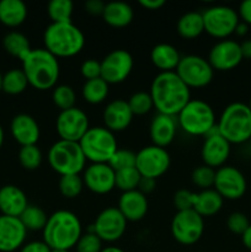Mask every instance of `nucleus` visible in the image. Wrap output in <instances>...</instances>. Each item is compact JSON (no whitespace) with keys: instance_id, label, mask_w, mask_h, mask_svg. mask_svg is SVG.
<instances>
[{"instance_id":"nucleus-21","label":"nucleus","mask_w":251,"mask_h":252,"mask_svg":"<svg viewBox=\"0 0 251 252\" xmlns=\"http://www.w3.org/2000/svg\"><path fill=\"white\" fill-rule=\"evenodd\" d=\"M133 113L130 111L128 101L121 100H113L106 106L103 110V123L105 127L112 133L115 132H122V130L127 129L129 125L132 123Z\"/></svg>"},{"instance_id":"nucleus-34","label":"nucleus","mask_w":251,"mask_h":252,"mask_svg":"<svg viewBox=\"0 0 251 252\" xmlns=\"http://www.w3.org/2000/svg\"><path fill=\"white\" fill-rule=\"evenodd\" d=\"M29 85L22 69H11L2 75V91L9 95H19L24 93Z\"/></svg>"},{"instance_id":"nucleus-55","label":"nucleus","mask_w":251,"mask_h":252,"mask_svg":"<svg viewBox=\"0 0 251 252\" xmlns=\"http://www.w3.org/2000/svg\"><path fill=\"white\" fill-rule=\"evenodd\" d=\"M101 252H126V251H123L122 249L120 248H116V246H107V248L102 249V251Z\"/></svg>"},{"instance_id":"nucleus-17","label":"nucleus","mask_w":251,"mask_h":252,"mask_svg":"<svg viewBox=\"0 0 251 252\" xmlns=\"http://www.w3.org/2000/svg\"><path fill=\"white\" fill-rule=\"evenodd\" d=\"M207 61L214 70L228 71L235 69L243 61L240 43L233 39H221L212 47Z\"/></svg>"},{"instance_id":"nucleus-24","label":"nucleus","mask_w":251,"mask_h":252,"mask_svg":"<svg viewBox=\"0 0 251 252\" xmlns=\"http://www.w3.org/2000/svg\"><path fill=\"white\" fill-rule=\"evenodd\" d=\"M117 208L127 221H139L147 216L149 204L145 194L138 189H134V191L123 192L118 201Z\"/></svg>"},{"instance_id":"nucleus-46","label":"nucleus","mask_w":251,"mask_h":252,"mask_svg":"<svg viewBox=\"0 0 251 252\" xmlns=\"http://www.w3.org/2000/svg\"><path fill=\"white\" fill-rule=\"evenodd\" d=\"M80 73L85 81L101 78V62H97L96 59H88L83 62L80 66Z\"/></svg>"},{"instance_id":"nucleus-39","label":"nucleus","mask_w":251,"mask_h":252,"mask_svg":"<svg viewBox=\"0 0 251 252\" xmlns=\"http://www.w3.org/2000/svg\"><path fill=\"white\" fill-rule=\"evenodd\" d=\"M42 152L37 145L21 147L19 152V161L26 170H36L42 164Z\"/></svg>"},{"instance_id":"nucleus-14","label":"nucleus","mask_w":251,"mask_h":252,"mask_svg":"<svg viewBox=\"0 0 251 252\" xmlns=\"http://www.w3.org/2000/svg\"><path fill=\"white\" fill-rule=\"evenodd\" d=\"M134 61L126 49H115L101 61V78L110 84L123 83L129 76Z\"/></svg>"},{"instance_id":"nucleus-50","label":"nucleus","mask_w":251,"mask_h":252,"mask_svg":"<svg viewBox=\"0 0 251 252\" xmlns=\"http://www.w3.org/2000/svg\"><path fill=\"white\" fill-rule=\"evenodd\" d=\"M238 14L246 25H251V0H245L241 2Z\"/></svg>"},{"instance_id":"nucleus-2","label":"nucleus","mask_w":251,"mask_h":252,"mask_svg":"<svg viewBox=\"0 0 251 252\" xmlns=\"http://www.w3.org/2000/svg\"><path fill=\"white\" fill-rule=\"evenodd\" d=\"M43 241L51 250H70L83 235L78 216L69 211H57L48 217L43 231Z\"/></svg>"},{"instance_id":"nucleus-4","label":"nucleus","mask_w":251,"mask_h":252,"mask_svg":"<svg viewBox=\"0 0 251 252\" xmlns=\"http://www.w3.org/2000/svg\"><path fill=\"white\" fill-rule=\"evenodd\" d=\"M44 47L56 58H70L83 51L85 36L73 22L51 24L43 34Z\"/></svg>"},{"instance_id":"nucleus-5","label":"nucleus","mask_w":251,"mask_h":252,"mask_svg":"<svg viewBox=\"0 0 251 252\" xmlns=\"http://www.w3.org/2000/svg\"><path fill=\"white\" fill-rule=\"evenodd\" d=\"M219 133L230 144H243L251 138V111L249 105L233 102L226 106L217 122Z\"/></svg>"},{"instance_id":"nucleus-18","label":"nucleus","mask_w":251,"mask_h":252,"mask_svg":"<svg viewBox=\"0 0 251 252\" xmlns=\"http://www.w3.org/2000/svg\"><path fill=\"white\" fill-rule=\"evenodd\" d=\"M83 181L94 193H110L116 187V172L108 164H91L84 170Z\"/></svg>"},{"instance_id":"nucleus-45","label":"nucleus","mask_w":251,"mask_h":252,"mask_svg":"<svg viewBox=\"0 0 251 252\" xmlns=\"http://www.w3.org/2000/svg\"><path fill=\"white\" fill-rule=\"evenodd\" d=\"M194 204V193L188 189H179L174 194V206L177 212L189 211L193 209Z\"/></svg>"},{"instance_id":"nucleus-20","label":"nucleus","mask_w":251,"mask_h":252,"mask_svg":"<svg viewBox=\"0 0 251 252\" xmlns=\"http://www.w3.org/2000/svg\"><path fill=\"white\" fill-rule=\"evenodd\" d=\"M230 145L219 133L204 137L201 149V158L204 165L214 170L224 166L230 155Z\"/></svg>"},{"instance_id":"nucleus-52","label":"nucleus","mask_w":251,"mask_h":252,"mask_svg":"<svg viewBox=\"0 0 251 252\" xmlns=\"http://www.w3.org/2000/svg\"><path fill=\"white\" fill-rule=\"evenodd\" d=\"M240 49L243 59H251V39H246L240 43Z\"/></svg>"},{"instance_id":"nucleus-19","label":"nucleus","mask_w":251,"mask_h":252,"mask_svg":"<svg viewBox=\"0 0 251 252\" xmlns=\"http://www.w3.org/2000/svg\"><path fill=\"white\" fill-rule=\"evenodd\" d=\"M27 230L17 217L0 216V251L12 252L21 248Z\"/></svg>"},{"instance_id":"nucleus-28","label":"nucleus","mask_w":251,"mask_h":252,"mask_svg":"<svg viewBox=\"0 0 251 252\" xmlns=\"http://www.w3.org/2000/svg\"><path fill=\"white\" fill-rule=\"evenodd\" d=\"M223 197L216 189H203L199 193H194L193 209L204 219L218 213L223 207Z\"/></svg>"},{"instance_id":"nucleus-36","label":"nucleus","mask_w":251,"mask_h":252,"mask_svg":"<svg viewBox=\"0 0 251 252\" xmlns=\"http://www.w3.org/2000/svg\"><path fill=\"white\" fill-rule=\"evenodd\" d=\"M142 175L137 170V167H129L116 171V187L122 192H129L138 189Z\"/></svg>"},{"instance_id":"nucleus-23","label":"nucleus","mask_w":251,"mask_h":252,"mask_svg":"<svg viewBox=\"0 0 251 252\" xmlns=\"http://www.w3.org/2000/svg\"><path fill=\"white\" fill-rule=\"evenodd\" d=\"M177 120L172 116L157 113L152 120L149 128V135L153 145L160 148H166L175 139L177 132Z\"/></svg>"},{"instance_id":"nucleus-12","label":"nucleus","mask_w":251,"mask_h":252,"mask_svg":"<svg viewBox=\"0 0 251 252\" xmlns=\"http://www.w3.org/2000/svg\"><path fill=\"white\" fill-rule=\"evenodd\" d=\"M170 164L171 159L166 149L153 144L142 148L135 158V167L142 177L154 180L161 177L169 170Z\"/></svg>"},{"instance_id":"nucleus-59","label":"nucleus","mask_w":251,"mask_h":252,"mask_svg":"<svg viewBox=\"0 0 251 252\" xmlns=\"http://www.w3.org/2000/svg\"><path fill=\"white\" fill-rule=\"evenodd\" d=\"M249 108H250V111H251V100H250V103H249Z\"/></svg>"},{"instance_id":"nucleus-1","label":"nucleus","mask_w":251,"mask_h":252,"mask_svg":"<svg viewBox=\"0 0 251 252\" xmlns=\"http://www.w3.org/2000/svg\"><path fill=\"white\" fill-rule=\"evenodd\" d=\"M149 94L157 113L172 117H176L191 100L189 89L175 71L157 74L153 80Z\"/></svg>"},{"instance_id":"nucleus-16","label":"nucleus","mask_w":251,"mask_h":252,"mask_svg":"<svg viewBox=\"0 0 251 252\" xmlns=\"http://www.w3.org/2000/svg\"><path fill=\"white\" fill-rule=\"evenodd\" d=\"M94 233L106 243H115L120 240L127 229V220L118 208L110 207L106 208L96 217L93 224Z\"/></svg>"},{"instance_id":"nucleus-37","label":"nucleus","mask_w":251,"mask_h":252,"mask_svg":"<svg viewBox=\"0 0 251 252\" xmlns=\"http://www.w3.org/2000/svg\"><path fill=\"white\" fill-rule=\"evenodd\" d=\"M52 100H53L54 105H56L61 111L70 110V108L75 107V91H74V89L69 85H58L53 89Z\"/></svg>"},{"instance_id":"nucleus-54","label":"nucleus","mask_w":251,"mask_h":252,"mask_svg":"<svg viewBox=\"0 0 251 252\" xmlns=\"http://www.w3.org/2000/svg\"><path fill=\"white\" fill-rule=\"evenodd\" d=\"M248 30H249V25H246L245 22H239L238 26L235 29V33L238 36H245L248 33Z\"/></svg>"},{"instance_id":"nucleus-40","label":"nucleus","mask_w":251,"mask_h":252,"mask_svg":"<svg viewBox=\"0 0 251 252\" xmlns=\"http://www.w3.org/2000/svg\"><path fill=\"white\" fill-rule=\"evenodd\" d=\"M128 105L134 116H144L149 113L152 108H154L152 96L149 93H144V91L133 94L128 100Z\"/></svg>"},{"instance_id":"nucleus-60","label":"nucleus","mask_w":251,"mask_h":252,"mask_svg":"<svg viewBox=\"0 0 251 252\" xmlns=\"http://www.w3.org/2000/svg\"><path fill=\"white\" fill-rule=\"evenodd\" d=\"M249 142H250V144H251V138H250V140H249Z\"/></svg>"},{"instance_id":"nucleus-53","label":"nucleus","mask_w":251,"mask_h":252,"mask_svg":"<svg viewBox=\"0 0 251 252\" xmlns=\"http://www.w3.org/2000/svg\"><path fill=\"white\" fill-rule=\"evenodd\" d=\"M241 239H243V244L246 249L251 250V224L248 228V230L241 235Z\"/></svg>"},{"instance_id":"nucleus-41","label":"nucleus","mask_w":251,"mask_h":252,"mask_svg":"<svg viewBox=\"0 0 251 252\" xmlns=\"http://www.w3.org/2000/svg\"><path fill=\"white\" fill-rule=\"evenodd\" d=\"M191 180L197 187L203 189H209L211 187L214 186V180H216V170L212 167L207 166V165H201L197 166L196 169L192 171Z\"/></svg>"},{"instance_id":"nucleus-27","label":"nucleus","mask_w":251,"mask_h":252,"mask_svg":"<svg viewBox=\"0 0 251 252\" xmlns=\"http://www.w3.org/2000/svg\"><path fill=\"white\" fill-rule=\"evenodd\" d=\"M103 20L111 27L122 29L128 26L134 17V11L132 6L123 1L107 2L102 14Z\"/></svg>"},{"instance_id":"nucleus-48","label":"nucleus","mask_w":251,"mask_h":252,"mask_svg":"<svg viewBox=\"0 0 251 252\" xmlns=\"http://www.w3.org/2000/svg\"><path fill=\"white\" fill-rule=\"evenodd\" d=\"M20 252H51V249H49V246L43 240L31 241V243L22 246Z\"/></svg>"},{"instance_id":"nucleus-35","label":"nucleus","mask_w":251,"mask_h":252,"mask_svg":"<svg viewBox=\"0 0 251 252\" xmlns=\"http://www.w3.org/2000/svg\"><path fill=\"white\" fill-rule=\"evenodd\" d=\"M73 2L70 0H52L47 6L49 19L52 24H66L71 22L73 15Z\"/></svg>"},{"instance_id":"nucleus-33","label":"nucleus","mask_w":251,"mask_h":252,"mask_svg":"<svg viewBox=\"0 0 251 252\" xmlns=\"http://www.w3.org/2000/svg\"><path fill=\"white\" fill-rule=\"evenodd\" d=\"M19 218L26 228V230L32 231H43L44 226L48 221L46 212L39 208L38 206H33V204H29Z\"/></svg>"},{"instance_id":"nucleus-56","label":"nucleus","mask_w":251,"mask_h":252,"mask_svg":"<svg viewBox=\"0 0 251 252\" xmlns=\"http://www.w3.org/2000/svg\"><path fill=\"white\" fill-rule=\"evenodd\" d=\"M2 143H4V130H2V127L0 126V148H1Z\"/></svg>"},{"instance_id":"nucleus-32","label":"nucleus","mask_w":251,"mask_h":252,"mask_svg":"<svg viewBox=\"0 0 251 252\" xmlns=\"http://www.w3.org/2000/svg\"><path fill=\"white\" fill-rule=\"evenodd\" d=\"M110 85L102 78L86 80L81 89V95L86 102L91 105H98L103 102L108 96Z\"/></svg>"},{"instance_id":"nucleus-38","label":"nucleus","mask_w":251,"mask_h":252,"mask_svg":"<svg viewBox=\"0 0 251 252\" xmlns=\"http://www.w3.org/2000/svg\"><path fill=\"white\" fill-rule=\"evenodd\" d=\"M84 187L83 177L79 175H65L59 179V191L65 198H76Z\"/></svg>"},{"instance_id":"nucleus-3","label":"nucleus","mask_w":251,"mask_h":252,"mask_svg":"<svg viewBox=\"0 0 251 252\" xmlns=\"http://www.w3.org/2000/svg\"><path fill=\"white\" fill-rule=\"evenodd\" d=\"M22 70L29 80V85L37 90H48L56 88L59 79L58 58L46 48L31 49L22 59Z\"/></svg>"},{"instance_id":"nucleus-22","label":"nucleus","mask_w":251,"mask_h":252,"mask_svg":"<svg viewBox=\"0 0 251 252\" xmlns=\"http://www.w3.org/2000/svg\"><path fill=\"white\" fill-rule=\"evenodd\" d=\"M10 129H11L14 139L21 147L36 145L39 139V135H41L37 121L27 113H20V115L15 116L11 121Z\"/></svg>"},{"instance_id":"nucleus-44","label":"nucleus","mask_w":251,"mask_h":252,"mask_svg":"<svg viewBox=\"0 0 251 252\" xmlns=\"http://www.w3.org/2000/svg\"><path fill=\"white\" fill-rule=\"evenodd\" d=\"M226 226H228V229L233 234L243 235V234L248 230L249 226H250V221H249V218L244 213L234 212V213H231L230 216L228 217Z\"/></svg>"},{"instance_id":"nucleus-26","label":"nucleus","mask_w":251,"mask_h":252,"mask_svg":"<svg viewBox=\"0 0 251 252\" xmlns=\"http://www.w3.org/2000/svg\"><path fill=\"white\" fill-rule=\"evenodd\" d=\"M150 61L155 68L159 69L160 73H166V71L176 70L181 61V56L171 44L160 43L157 44L150 52Z\"/></svg>"},{"instance_id":"nucleus-8","label":"nucleus","mask_w":251,"mask_h":252,"mask_svg":"<svg viewBox=\"0 0 251 252\" xmlns=\"http://www.w3.org/2000/svg\"><path fill=\"white\" fill-rule=\"evenodd\" d=\"M79 144L93 164H107L118 149L115 134L106 127H90Z\"/></svg>"},{"instance_id":"nucleus-42","label":"nucleus","mask_w":251,"mask_h":252,"mask_svg":"<svg viewBox=\"0 0 251 252\" xmlns=\"http://www.w3.org/2000/svg\"><path fill=\"white\" fill-rule=\"evenodd\" d=\"M135 158L137 154L132 150L128 149H117L110 161L107 162L113 171H120L123 169H129V167H135Z\"/></svg>"},{"instance_id":"nucleus-10","label":"nucleus","mask_w":251,"mask_h":252,"mask_svg":"<svg viewBox=\"0 0 251 252\" xmlns=\"http://www.w3.org/2000/svg\"><path fill=\"white\" fill-rule=\"evenodd\" d=\"M175 73L188 89H202L212 83L214 69L207 59L194 54L181 57Z\"/></svg>"},{"instance_id":"nucleus-7","label":"nucleus","mask_w":251,"mask_h":252,"mask_svg":"<svg viewBox=\"0 0 251 252\" xmlns=\"http://www.w3.org/2000/svg\"><path fill=\"white\" fill-rule=\"evenodd\" d=\"M48 162L61 176L79 175L85 167L86 158L79 143L59 139L49 148Z\"/></svg>"},{"instance_id":"nucleus-13","label":"nucleus","mask_w":251,"mask_h":252,"mask_svg":"<svg viewBox=\"0 0 251 252\" xmlns=\"http://www.w3.org/2000/svg\"><path fill=\"white\" fill-rule=\"evenodd\" d=\"M89 128L90 125L88 115L78 107L61 111L56 121V129L59 138L66 142L79 143Z\"/></svg>"},{"instance_id":"nucleus-51","label":"nucleus","mask_w":251,"mask_h":252,"mask_svg":"<svg viewBox=\"0 0 251 252\" xmlns=\"http://www.w3.org/2000/svg\"><path fill=\"white\" fill-rule=\"evenodd\" d=\"M139 4L148 10H159L165 5V0H140Z\"/></svg>"},{"instance_id":"nucleus-29","label":"nucleus","mask_w":251,"mask_h":252,"mask_svg":"<svg viewBox=\"0 0 251 252\" xmlns=\"http://www.w3.org/2000/svg\"><path fill=\"white\" fill-rule=\"evenodd\" d=\"M27 6L22 0H0V22L17 27L26 20Z\"/></svg>"},{"instance_id":"nucleus-31","label":"nucleus","mask_w":251,"mask_h":252,"mask_svg":"<svg viewBox=\"0 0 251 252\" xmlns=\"http://www.w3.org/2000/svg\"><path fill=\"white\" fill-rule=\"evenodd\" d=\"M2 46L7 53L11 54L12 57H16L20 61H22L32 49L29 38L17 31H11L5 34L2 39Z\"/></svg>"},{"instance_id":"nucleus-25","label":"nucleus","mask_w":251,"mask_h":252,"mask_svg":"<svg viewBox=\"0 0 251 252\" xmlns=\"http://www.w3.org/2000/svg\"><path fill=\"white\" fill-rule=\"evenodd\" d=\"M27 206V197L21 189L14 185H6L0 189V212L2 216L19 218Z\"/></svg>"},{"instance_id":"nucleus-9","label":"nucleus","mask_w":251,"mask_h":252,"mask_svg":"<svg viewBox=\"0 0 251 252\" xmlns=\"http://www.w3.org/2000/svg\"><path fill=\"white\" fill-rule=\"evenodd\" d=\"M204 31L209 36L219 39H226L230 34L235 33V29L240 22L239 14L233 7L217 5L211 6L202 12Z\"/></svg>"},{"instance_id":"nucleus-11","label":"nucleus","mask_w":251,"mask_h":252,"mask_svg":"<svg viewBox=\"0 0 251 252\" xmlns=\"http://www.w3.org/2000/svg\"><path fill=\"white\" fill-rule=\"evenodd\" d=\"M170 229L177 243L185 246L193 245L203 235L204 219L194 209L177 212Z\"/></svg>"},{"instance_id":"nucleus-6","label":"nucleus","mask_w":251,"mask_h":252,"mask_svg":"<svg viewBox=\"0 0 251 252\" xmlns=\"http://www.w3.org/2000/svg\"><path fill=\"white\" fill-rule=\"evenodd\" d=\"M177 125L189 135H206L217 126L216 113L211 105L202 100H189V102L176 116Z\"/></svg>"},{"instance_id":"nucleus-47","label":"nucleus","mask_w":251,"mask_h":252,"mask_svg":"<svg viewBox=\"0 0 251 252\" xmlns=\"http://www.w3.org/2000/svg\"><path fill=\"white\" fill-rule=\"evenodd\" d=\"M105 6L106 4L103 1H101V0H89L84 5L86 12H89L90 15H94V16H98V15L102 16Z\"/></svg>"},{"instance_id":"nucleus-58","label":"nucleus","mask_w":251,"mask_h":252,"mask_svg":"<svg viewBox=\"0 0 251 252\" xmlns=\"http://www.w3.org/2000/svg\"><path fill=\"white\" fill-rule=\"evenodd\" d=\"M51 252H69L68 250H51Z\"/></svg>"},{"instance_id":"nucleus-49","label":"nucleus","mask_w":251,"mask_h":252,"mask_svg":"<svg viewBox=\"0 0 251 252\" xmlns=\"http://www.w3.org/2000/svg\"><path fill=\"white\" fill-rule=\"evenodd\" d=\"M157 186V180L149 179V177H142L138 185V191L142 192L143 194L152 193Z\"/></svg>"},{"instance_id":"nucleus-43","label":"nucleus","mask_w":251,"mask_h":252,"mask_svg":"<svg viewBox=\"0 0 251 252\" xmlns=\"http://www.w3.org/2000/svg\"><path fill=\"white\" fill-rule=\"evenodd\" d=\"M76 252H101L102 240L93 231L83 234L75 245Z\"/></svg>"},{"instance_id":"nucleus-30","label":"nucleus","mask_w":251,"mask_h":252,"mask_svg":"<svg viewBox=\"0 0 251 252\" xmlns=\"http://www.w3.org/2000/svg\"><path fill=\"white\" fill-rule=\"evenodd\" d=\"M177 32L185 39H194L204 32L202 12L191 11L182 15L177 21Z\"/></svg>"},{"instance_id":"nucleus-15","label":"nucleus","mask_w":251,"mask_h":252,"mask_svg":"<svg viewBox=\"0 0 251 252\" xmlns=\"http://www.w3.org/2000/svg\"><path fill=\"white\" fill-rule=\"evenodd\" d=\"M246 189V179L239 169L224 165L216 170L214 189L223 197V199H240L245 194Z\"/></svg>"},{"instance_id":"nucleus-57","label":"nucleus","mask_w":251,"mask_h":252,"mask_svg":"<svg viewBox=\"0 0 251 252\" xmlns=\"http://www.w3.org/2000/svg\"><path fill=\"white\" fill-rule=\"evenodd\" d=\"M2 90V74L0 73V91Z\"/></svg>"}]
</instances>
